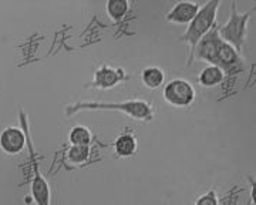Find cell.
Segmentation results:
<instances>
[{"label":"cell","instance_id":"obj_1","mask_svg":"<svg viewBox=\"0 0 256 205\" xmlns=\"http://www.w3.org/2000/svg\"><path fill=\"white\" fill-rule=\"evenodd\" d=\"M218 28L220 26L215 24L198 42L194 48L192 58H200L202 62L210 63V66L220 67L225 76L236 74L245 68V62L234 47L220 38Z\"/></svg>","mask_w":256,"mask_h":205},{"label":"cell","instance_id":"obj_2","mask_svg":"<svg viewBox=\"0 0 256 205\" xmlns=\"http://www.w3.org/2000/svg\"><path fill=\"white\" fill-rule=\"evenodd\" d=\"M82 110H111L127 114L130 117L141 120V122H151L154 118L152 107L144 100H127L120 102H78L67 107L66 114L68 117L74 116L77 112Z\"/></svg>","mask_w":256,"mask_h":205},{"label":"cell","instance_id":"obj_3","mask_svg":"<svg viewBox=\"0 0 256 205\" xmlns=\"http://www.w3.org/2000/svg\"><path fill=\"white\" fill-rule=\"evenodd\" d=\"M220 6V2H212V0L206 2L205 4H201L198 13L195 14V18L188 24V28L181 36V40L188 43V46L191 47L190 58H192L194 48L198 44V42L216 24V13H218Z\"/></svg>","mask_w":256,"mask_h":205},{"label":"cell","instance_id":"obj_4","mask_svg":"<svg viewBox=\"0 0 256 205\" xmlns=\"http://www.w3.org/2000/svg\"><path fill=\"white\" fill-rule=\"evenodd\" d=\"M250 19V13H238L235 3L230 4V16L229 20L222 26L218 28L220 38L226 42L229 46H232L239 54L242 52V47L245 46L248 36V22Z\"/></svg>","mask_w":256,"mask_h":205},{"label":"cell","instance_id":"obj_5","mask_svg":"<svg viewBox=\"0 0 256 205\" xmlns=\"http://www.w3.org/2000/svg\"><path fill=\"white\" fill-rule=\"evenodd\" d=\"M165 102L174 107H188L195 100V88L184 78H174L165 86Z\"/></svg>","mask_w":256,"mask_h":205},{"label":"cell","instance_id":"obj_6","mask_svg":"<svg viewBox=\"0 0 256 205\" xmlns=\"http://www.w3.org/2000/svg\"><path fill=\"white\" fill-rule=\"evenodd\" d=\"M26 144V134L24 131L18 127H8L0 134V148L6 154L14 156L22 152Z\"/></svg>","mask_w":256,"mask_h":205},{"label":"cell","instance_id":"obj_7","mask_svg":"<svg viewBox=\"0 0 256 205\" xmlns=\"http://www.w3.org/2000/svg\"><path fill=\"white\" fill-rule=\"evenodd\" d=\"M201 8L200 3L196 2H180L174 4V8L170 10L165 16L166 22L174 23V24H190L198 10Z\"/></svg>","mask_w":256,"mask_h":205},{"label":"cell","instance_id":"obj_8","mask_svg":"<svg viewBox=\"0 0 256 205\" xmlns=\"http://www.w3.org/2000/svg\"><path fill=\"white\" fill-rule=\"evenodd\" d=\"M32 196L36 205H50L52 200V191L47 180L40 172V168L34 162V177L32 181Z\"/></svg>","mask_w":256,"mask_h":205},{"label":"cell","instance_id":"obj_9","mask_svg":"<svg viewBox=\"0 0 256 205\" xmlns=\"http://www.w3.org/2000/svg\"><path fill=\"white\" fill-rule=\"evenodd\" d=\"M124 78V73L121 68H112L108 66H104L98 68L94 74V87L98 88H111Z\"/></svg>","mask_w":256,"mask_h":205},{"label":"cell","instance_id":"obj_10","mask_svg":"<svg viewBox=\"0 0 256 205\" xmlns=\"http://www.w3.org/2000/svg\"><path fill=\"white\" fill-rule=\"evenodd\" d=\"M225 78V73L220 70L216 66H208L206 68H204L201 74L198 76V83L201 84L202 87H215L224 82Z\"/></svg>","mask_w":256,"mask_h":205},{"label":"cell","instance_id":"obj_11","mask_svg":"<svg viewBox=\"0 0 256 205\" xmlns=\"http://www.w3.org/2000/svg\"><path fill=\"white\" fill-rule=\"evenodd\" d=\"M114 148L120 157H131L137 151V140L132 134H121L116 140Z\"/></svg>","mask_w":256,"mask_h":205},{"label":"cell","instance_id":"obj_12","mask_svg":"<svg viewBox=\"0 0 256 205\" xmlns=\"http://www.w3.org/2000/svg\"><path fill=\"white\" fill-rule=\"evenodd\" d=\"M141 80H142V84L146 88L154 90L164 83L165 74L160 67H146L141 74Z\"/></svg>","mask_w":256,"mask_h":205},{"label":"cell","instance_id":"obj_13","mask_svg":"<svg viewBox=\"0 0 256 205\" xmlns=\"http://www.w3.org/2000/svg\"><path fill=\"white\" fill-rule=\"evenodd\" d=\"M106 10L114 22H120L130 10V3L127 0H110L106 4Z\"/></svg>","mask_w":256,"mask_h":205},{"label":"cell","instance_id":"obj_14","mask_svg":"<svg viewBox=\"0 0 256 205\" xmlns=\"http://www.w3.org/2000/svg\"><path fill=\"white\" fill-rule=\"evenodd\" d=\"M70 142L72 146H86L90 147L92 142V131L84 126H76L73 130L70 131Z\"/></svg>","mask_w":256,"mask_h":205},{"label":"cell","instance_id":"obj_15","mask_svg":"<svg viewBox=\"0 0 256 205\" xmlns=\"http://www.w3.org/2000/svg\"><path fill=\"white\" fill-rule=\"evenodd\" d=\"M88 157H90V147L86 146H72L67 152V158L73 164H82L88 160Z\"/></svg>","mask_w":256,"mask_h":205},{"label":"cell","instance_id":"obj_16","mask_svg":"<svg viewBox=\"0 0 256 205\" xmlns=\"http://www.w3.org/2000/svg\"><path fill=\"white\" fill-rule=\"evenodd\" d=\"M195 205H218V196H216V192H215L214 190H210L206 194H204V196H201L196 200Z\"/></svg>","mask_w":256,"mask_h":205}]
</instances>
